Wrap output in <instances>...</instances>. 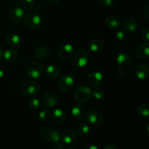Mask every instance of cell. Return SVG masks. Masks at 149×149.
Listing matches in <instances>:
<instances>
[{
    "instance_id": "1",
    "label": "cell",
    "mask_w": 149,
    "mask_h": 149,
    "mask_svg": "<svg viewBox=\"0 0 149 149\" xmlns=\"http://www.w3.org/2000/svg\"><path fill=\"white\" fill-rule=\"evenodd\" d=\"M41 138L47 143H55L61 140V133L55 128L52 127H44L39 130Z\"/></svg>"
},
{
    "instance_id": "2",
    "label": "cell",
    "mask_w": 149,
    "mask_h": 149,
    "mask_svg": "<svg viewBox=\"0 0 149 149\" xmlns=\"http://www.w3.org/2000/svg\"><path fill=\"white\" fill-rule=\"evenodd\" d=\"M20 92L26 96H33L39 91V84L33 79L23 81L19 87Z\"/></svg>"
},
{
    "instance_id": "3",
    "label": "cell",
    "mask_w": 149,
    "mask_h": 149,
    "mask_svg": "<svg viewBox=\"0 0 149 149\" xmlns=\"http://www.w3.org/2000/svg\"><path fill=\"white\" fill-rule=\"evenodd\" d=\"M26 72L27 75L32 79L40 78L45 73V68L39 62H31L28 64Z\"/></svg>"
},
{
    "instance_id": "4",
    "label": "cell",
    "mask_w": 149,
    "mask_h": 149,
    "mask_svg": "<svg viewBox=\"0 0 149 149\" xmlns=\"http://www.w3.org/2000/svg\"><path fill=\"white\" fill-rule=\"evenodd\" d=\"M24 23L28 29L37 30L42 24V18L39 14L34 12H31L25 15Z\"/></svg>"
},
{
    "instance_id": "5",
    "label": "cell",
    "mask_w": 149,
    "mask_h": 149,
    "mask_svg": "<svg viewBox=\"0 0 149 149\" xmlns=\"http://www.w3.org/2000/svg\"><path fill=\"white\" fill-rule=\"evenodd\" d=\"M90 61V54L85 49H80L76 52L74 56V63L78 68L86 66Z\"/></svg>"
},
{
    "instance_id": "6",
    "label": "cell",
    "mask_w": 149,
    "mask_h": 149,
    "mask_svg": "<svg viewBox=\"0 0 149 149\" xmlns=\"http://www.w3.org/2000/svg\"><path fill=\"white\" fill-rule=\"evenodd\" d=\"M92 96V90L89 87L81 85L74 92V99L78 103H84L87 101Z\"/></svg>"
},
{
    "instance_id": "7",
    "label": "cell",
    "mask_w": 149,
    "mask_h": 149,
    "mask_svg": "<svg viewBox=\"0 0 149 149\" xmlns=\"http://www.w3.org/2000/svg\"><path fill=\"white\" fill-rule=\"evenodd\" d=\"M8 15L9 19L12 23L15 24H18L21 22L24 16V10L20 4H15L10 9Z\"/></svg>"
},
{
    "instance_id": "8",
    "label": "cell",
    "mask_w": 149,
    "mask_h": 149,
    "mask_svg": "<svg viewBox=\"0 0 149 149\" xmlns=\"http://www.w3.org/2000/svg\"><path fill=\"white\" fill-rule=\"evenodd\" d=\"M75 79L71 74H64L58 81V88L60 91L67 92L74 85Z\"/></svg>"
},
{
    "instance_id": "9",
    "label": "cell",
    "mask_w": 149,
    "mask_h": 149,
    "mask_svg": "<svg viewBox=\"0 0 149 149\" xmlns=\"http://www.w3.org/2000/svg\"><path fill=\"white\" fill-rule=\"evenodd\" d=\"M42 104L45 109L51 110L56 107L58 104V97L53 92H47L42 96Z\"/></svg>"
},
{
    "instance_id": "10",
    "label": "cell",
    "mask_w": 149,
    "mask_h": 149,
    "mask_svg": "<svg viewBox=\"0 0 149 149\" xmlns=\"http://www.w3.org/2000/svg\"><path fill=\"white\" fill-rule=\"evenodd\" d=\"M86 116L89 123L93 125H100L105 121L104 114L97 109H92L89 111Z\"/></svg>"
},
{
    "instance_id": "11",
    "label": "cell",
    "mask_w": 149,
    "mask_h": 149,
    "mask_svg": "<svg viewBox=\"0 0 149 149\" xmlns=\"http://www.w3.org/2000/svg\"><path fill=\"white\" fill-rule=\"evenodd\" d=\"M74 54V47L71 44H65L61 47L58 52V57L61 61H66Z\"/></svg>"
},
{
    "instance_id": "12",
    "label": "cell",
    "mask_w": 149,
    "mask_h": 149,
    "mask_svg": "<svg viewBox=\"0 0 149 149\" xmlns=\"http://www.w3.org/2000/svg\"><path fill=\"white\" fill-rule=\"evenodd\" d=\"M116 62L119 68L122 71H127L130 69L132 64V61L130 56L126 52H122L119 54L116 58Z\"/></svg>"
},
{
    "instance_id": "13",
    "label": "cell",
    "mask_w": 149,
    "mask_h": 149,
    "mask_svg": "<svg viewBox=\"0 0 149 149\" xmlns=\"http://www.w3.org/2000/svg\"><path fill=\"white\" fill-rule=\"evenodd\" d=\"M103 79V76L100 71H93L90 72L87 77V82L89 86L96 87L100 85Z\"/></svg>"
},
{
    "instance_id": "14",
    "label": "cell",
    "mask_w": 149,
    "mask_h": 149,
    "mask_svg": "<svg viewBox=\"0 0 149 149\" xmlns=\"http://www.w3.org/2000/svg\"><path fill=\"white\" fill-rule=\"evenodd\" d=\"M5 42L7 45L13 48H15L21 45L22 39L17 33L12 32L7 33L5 37Z\"/></svg>"
},
{
    "instance_id": "15",
    "label": "cell",
    "mask_w": 149,
    "mask_h": 149,
    "mask_svg": "<svg viewBox=\"0 0 149 149\" xmlns=\"http://www.w3.org/2000/svg\"><path fill=\"white\" fill-rule=\"evenodd\" d=\"M135 75L138 79L146 80L148 77L149 70L147 65L145 64H138L134 69Z\"/></svg>"
},
{
    "instance_id": "16",
    "label": "cell",
    "mask_w": 149,
    "mask_h": 149,
    "mask_svg": "<svg viewBox=\"0 0 149 149\" xmlns=\"http://www.w3.org/2000/svg\"><path fill=\"white\" fill-rule=\"evenodd\" d=\"M71 113L73 116L77 120H81L86 116V109L83 105L81 103H76L72 106L71 109Z\"/></svg>"
},
{
    "instance_id": "17",
    "label": "cell",
    "mask_w": 149,
    "mask_h": 149,
    "mask_svg": "<svg viewBox=\"0 0 149 149\" xmlns=\"http://www.w3.org/2000/svg\"><path fill=\"white\" fill-rule=\"evenodd\" d=\"M49 49L46 46L40 45V46L36 47L33 50V55L35 58L38 60H45L49 57Z\"/></svg>"
},
{
    "instance_id": "18",
    "label": "cell",
    "mask_w": 149,
    "mask_h": 149,
    "mask_svg": "<svg viewBox=\"0 0 149 149\" xmlns=\"http://www.w3.org/2000/svg\"><path fill=\"white\" fill-rule=\"evenodd\" d=\"M136 56L140 60L148 59L149 56V43L144 42L141 44L136 49Z\"/></svg>"
},
{
    "instance_id": "19",
    "label": "cell",
    "mask_w": 149,
    "mask_h": 149,
    "mask_svg": "<svg viewBox=\"0 0 149 149\" xmlns=\"http://www.w3.org/2000/svg\"><path fill=\"white\" fill-rule=\"evenodd\" d=\"M138 26V21L133 17H127L123 22L124 30L128 32H134L137 30Z\"/></svg>"
},
{
    "instance_id": "20",
    "label": "cell",
    "mask_w": 149,
    "mask_h": 149,
    "mask_svg": "<svg viewBox=\"0 0 149 149\" xmlns=\"http://www.w3.org/2000/svg\"><path fill=\"white\" fill-rule=\"evenodd\" d=\"M77 138V134L75 131L73 130L68 129L64 131L61 135V140L63 143L65 144H71L75 141Z\"/></svg>"
},
{
    "instance_id": "21",
    "label": "cell",
    "mask_w": 149,
    "mask_h": 149,
    "mask_svg": "<svg viewBox=\"0 0 149 149\" xmlns=\"http://www.w3.org/2000/svg\"><path fill=\"white\" fill-rule=\"evenodd\" d=\"M89 49L93 52H100L105 47V42L101 39H93L88 44Z\"/></svg>"
},
{
    "instance_id": "22",
    "label": "cell",
    "mask_w": 149,
    "mask_h": 149,
    "mask_svg": "<svg viewBox=\"0 0 149 149\" xmlns=\"http://www.w3.org/2000/svg\"><path fill=\"white\" fill-rule=\"evenodd\" d=\"M106 25L109 29L116 30L120 28L121 20L117 16L109 15L106 19Z\"/></svg>"
},
{
    "instance_id": "23",
    "label": "cell",
    "mask_w": 149,
    "mask_h": 149,
    "mask_svg": "<svg viewBox=\"0 0 149 149\" xmlns=\"http://www.w3.org/2000/svg\"><path fill=\"white\" fill-rule=\"evenodd\" d=\"M50 115L52 120L58 124H62L66 120V114L63 111L61 110L60 109H54Z\"/></svg>"
},
{
    "instance_id": "24",
    "label": "cell",
    "mask_w": 149,
    "mask_h": 149,
    "mask_svg": "<svg viewBox=\"0 0 149 149\" xmlns=\"http://www.w3.org/2000/svg\"><path fill=\"white\" fill-rule=\"evenodd\" d=\"M18 58V52L15 49H9L4 51L2 59L6 63H13Z\"/></svg>"
},
{
    "instance_id": "25",
    "label": "cell",
    "mask_w": 149,
    "mask_h": 149,
    "mask_svg": "<svg viewBox=\"0 0 149 149\" xmlns=\"http://www.w3.org/2000/svg\"><path fill=\"white\" fill-rule=\"evenodd\" d=\"M45 73L49 78L55 79L60 75V68L55 64H49L45 68Z\"/></svg>"
},
{
    "instance_id": "26",
    "label": "cell",
    "mask_w": 149,
    "mask_h": 149,
    "mask_svg": "<svg viewBox=\"0 0 149 149\" xmlns=\"http://www.w3.org/2000/svg\"><path fill=\"white\" fill-rule=\"evenodd\" d=\"M137 113L140 116L148 117L149 116V106L148 103H142L137 108Z\"/></svg>"
},
{
    "instance_id": "27",
    "label": "cell",
    "mask_w": 149,
    "mask_h": 149,
    "mask_svg": "<svg viewBox=\"0 0 149 149\" xmlns=\"http://www.w3.org/2000/svg\"><path fill=\"white\" fill-rule=\"evenodd\" d=\"M90 132V127L87 123H81L79 126L78 127L77 129V132L78 135L81 138H84L87 136Z\"/></svg>"
},
{
    "instance_id": "28",
    "label": "cell",
    "mask_w": 149,
    "mask_h": 149,
    "mask_svg": "<svg viewBox=\"0 0 149 149\" xmlns=\"http://www.w3.org/2000/svg\"><path fill=\"white\" fill-rule=\"evenodd\" d=\"M19 3L23 10H31L34 7L35 1L34 0H19Z\"/></svg>"
},
{
    "instance_id": "29",
    "label": "cell",
    "mask_w": 149,
    "mask_h": 149,
    "mask_svg": "<svg viewBox=\"0 0 149 149\" xmlns=\"http://www.w3.org/2000/svg\"><path fill=\"white\" fill-rule=\"evenodd\" d=\"M105 93H105L104 89L101 87H97L92 91V96L96 100H100L104 97Z\"/></svg>"
},
{
    "instance_id": "30",
    "label": "cell",
    "mask_w": 149,
    "mask_h": 149,
    "mask_svg": "<svg viewBox=\"0 0 149 149\" xmlns=\"http://www.w3.org/2000/svg\"><path fill=\"white\" fill-rule=\"evenodd\" d=\"M40 100L36 97H32L29 102V106L31 110L36 111L40 108Z\"/></svg>"
},
{
    "instance_id": "31",
    "label": "cell",
    "mask_w": 149,
    "mask_h": 149,
    "mask_svg": "<svg viewBox=\"0 0 149 149\" xmlns=\"http://www.w3.org/2000/svg\"><path fill=\"white\" fill-rule=\"evenodd\" d=\"M49 117H50V113H49V111L47 109L41 111L39 113V116H38L39 120L42 122H47Z\"/></svg>"
},
{
    "instance_id": "32",
    "label": "cell",
    "mask_w": 149,
    "mask_h": 149,
    "mask_svg": "<svg viewBox=\"0 0 149 149\" xmlns=\"http://www.w3.org/2000/svg\"><path fill=\"white\" fill-rule=\"evenodd\" d=\"M127 33L125 30H120L117 31L115 34V39L117 42H123L127 39Z\"/></svg>"
},
{
    "instance_id": "33",
    "label": "cell",
    "mask_w": 149,
    "mask_h": 149,
    "mask_svg": "<svg viewBox=\"0 0 149 149\" xmlns=\"http://www.w3.org/2000/svg\"><path fill=\"white\" fill-rule=\"evenodd\" d=\"M99 4L103 7H111L114 2V0H99Z\"/></svg>"
},
{
    "instance_id": "34",
    "label": "cell",
    "mask_w": 149,
    "mask_h": 149,
    "mask_svg": "<svg viewBox=\"0 0 149 149\" xmlns=\"http://www.w3.org/2000/svg\"><path fill=\"white\" fill-rule=\"evenodd\" d=\"M142 38L145 41H146V42H148L149 41V30L148 29L146 28L143 30L142 31Z\"/></svg>"
},
{
    "instance_id": "35",
    "label": "cell",
    "mask_w": 149,
    "mask_h": 149,
    "mask_svg": "<svg viewBox=\"0 0 149 149\" xmlns=\"http://www.w3.org/2000/svg\"><path fill=\"white\" fill-rule=\"evenodd\" d=\"M53 149H64V146L62 143L58 141V142L54 143Z\"/></svg>"
},
{
    "instance_id": "36",
    "label": "cell",
    "mask_w": 149,
    "mask_h": 149,
    "mask_svg": "<svg viewBox=\"0 0 149 149\" xmlns=\"http://www.w3.org/2000/svg\"><path fill=\"white\" fill-rule=\"evenodd\" d=\"M143 14L146 17L147 19L149 18V6L146 5L143 10Z\"/></svg>"
},
{
    "instance_id": "37",
    "label": "cell",
    "mask_w": 149,
    "mask_h": 149,
    "mask_svg": "<svg viewBox=\"0 0 149 149\" xmlns=\"http://www.w3.org/2000/svg\"><path fill=\"white\" fill-rule=\"evenodd\" d=\"M103 149H119L116 146L113 145V144H109V145L106 146Z\"/></svg>"
},
{
    "instance_id": "38",
    "label": "cell",
    "mask_w": 149,
    "mask_h": 149,
    "mask_svg": "<svg viewBox=\"0 0 149 149\" xmlns=\"http://www.w3.org/2000/svg\"><path fill=\"white\" fill-rule=\"evenodd\" d=\"M84 149H99V148L95 145H88Z\"/></svg>"
},
{
    "instance_id": "39",
    "label": "cell",
    "mask_w": 149,
    "mask_h": 149,
    "mask_svg": "<svg viewBox=\"0 0 149 149\" xmlns=\"http://www.w3.org/2000/svg\"><path fill=\"white\" fill-rule=\"evenodd\" d=\"M4 76V71L2 69V68H0V79H2Z\"/></svg>"
},
{
    "instance_id": "40",
    "label": "cell",
    "mask_w": 149,
    "mask_h": 149,
    "mask_svg": "<svg viewBox=\"0 0 149 149\" xmlns=\"http://www.w3.org/2000/svg\"><path fill=\"white\" fill-rule=\"evenodd\" d=\"M60 0H47L48 2L51 3V4H57V3L59 2Z\"/></svg>"
},
{
    "instance_id": "41",
    "label": "cell",
    "mask_w": 149,
    "mask_h": 149,
    "mask_svg": "<svg viewBox=\"0 0 149 149\" xmlns=\"http://www.w3.org/2000/svg\"><path fill=\"white\" fill-rule=\"evenodd\" d=\"M3 54H4V51H3V49H1V47H0V60L2 59Z\"/></svg>"
},
{
    "instance_id": "42",
    "label": "cell",
    "mask_w": 149,
    "mask_h": 149,
    "mask_svg": "<svg viewBox=\"0 0 149 149\" xmlns=\"http://www.w3.org/2000/svg\"><path fill=\"white\" fill-rule=\"evenodd\" d=\"M66 149H74V148H71V147H70V148H66Z\"/></svg>"
},
{
    "instance_id": "43",
    "label": "cell",
    "mask_w": 149,
    "mask_h": 149,
    "mask_svg": "<svg viewBox=\"0 0 149 149\" xmlns=\"http://www.w3.org/2000/svg\"><path fill=\"white\" fill-rule=\"evenodd\" d=\"M37 1H42V0H37Z\"/></svg>"
}]
</instances>
